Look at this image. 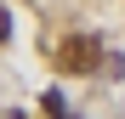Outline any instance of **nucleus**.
Wrapping results in <instances>:
<instances>
[{
	"mask_svg": "<svg viewBox=\"0 0 125 119\" xmlns=\"http://www.w3.org/2000/svg\"><path fill=\"white\" fill-rule=\"evenodd\" d=\"M57 68H68V74H91V68H102V51H97V40H85V34L62 40V46H57Z\"/></svg>",
	"mask_w": 125,
	"mask_h": 119,
	"instance_id": "1",
	"label": "nucleus"
},
{
	"mask_svg": "<svg viewBox=\"0 0 125 119\" xmlns=\"http://www.w3.org/2000/svg\"><path fill=\"white\" fill-rule=\"evenodd\" d=\"M11 40V17H6V6H0V46Z\"/></svg>",
	"mask_w": 125,
	"mask_h": 119,
	"instance_id": "2",
	"label": "nucleus"
}]
</instances>
